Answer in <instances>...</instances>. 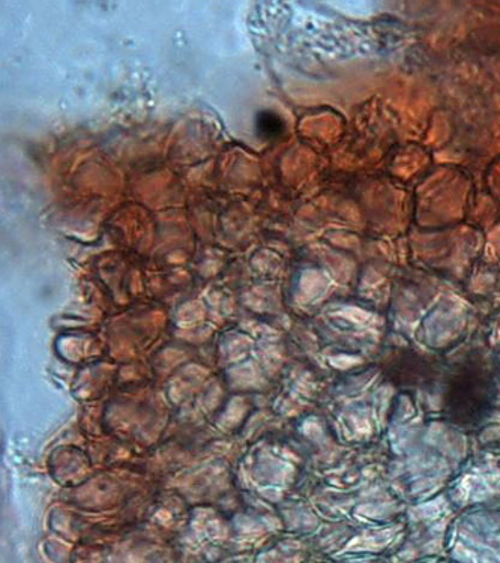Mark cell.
Segmentation results:
<instances>
[{"mask_svg":"<svg viewBox=\"0 0 500 563\" xmlns=\"http://www.w3.org/2000/svg\"><path fill=\"white\" fill-rule=\"evenodd\" d=\"M257 130H259L262 137L268 140L276 139L282 134L285 123H282L281 118H278L277 114L264 112L257 118Z\"/></svg>","mask_w":500,"mask_h":563,"instance_id":"obj_2","label":"cell"},{"mask_svg":"<svg viewBox=\"0 0 500 563\" xmlns=\"http://www.w3.org/2000/svg\"><path fill=\"white\" fill-rule=\"evenodd\" d=\"M496 372L486 363H465L451 374L444 412L451 424L474 429L489 419L498 400Z\"/></svg>","mask_w":500,"mask_h":563,"instance_id":"obj_1","label":"cell"}]
</instances>
